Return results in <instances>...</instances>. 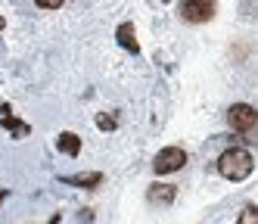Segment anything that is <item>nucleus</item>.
Returning <instances> with one entry per match:
<instances>
[{"instance_id": "f257e3e1", "label": "nucleus", "mask_w": 258, "mask_h": 224, "mask_svg": "<svg viewBox=\"0 0 258 224\" xmlns=\"http://www.w3.org/2000/svg\"><path fill=\"white\" fill-rule=\"evenodd\" d=\"M252 168H255L252 153L243 149V146H233V149H227V153L218 159V172L224 175L227 181H246L252 175Z\"/></svg>"}, {"instance_id": "f03ea898", "label": "nucleus", "mask_w": 258, "mask_h": 224, "mask_svg": "<svg viewBox=\"0 0 258 224\" xmlns=\"http://www.w3.org/2000/svg\"><path fill=\"white\" fill-rule=\"evenodd\" d=\"M183 162H187V153H183L180 146H165L156 153L153 168H156V175H171L177 168H183Z\"/></svg>"}, {"instance_id": "7ed1b4c3", "label": "nucleus", "mask_w": 258, "mask_h": 224, "mask_svg": "<svg viewBox=\"0 0 258 224\" xmlns=\"http://www.w3.org/2000/svg\"><path fill=\"white\" fill-rule=\"evenodd\" d=\"M227 119H230V128L239 131V134H249V131H255V109H252L249 103H236V106H230Z\"/></svg>"}, {"instance_id": "20e7f679", "label": "nucleus", "mask_w": 258, "mask_h": 224, "mask_svg": "<svg viewBox=\"0 0 258 224\" xmlns=\"http://www.w3.org/2000/svg\"><path fill=\"white\" fill-rule=\"evenodd\" d=\"M180 13L187 22H209L215 16V0H183Z\"/></svg>"}, {"instance_id": "39448f33", "label": "nucleus", "mask_w": 258, "mask_h": 224, "mask_svg": "<svg viewBox=\"0 0 258 224\" xmlns=\"http://www.w3.org/2000/svg\"><path fill=\"white\" fill-rule=\"evenodd\" d=\"M0 125H4V128H10L16 140H19V137H25L28 131H31V125H25V122H19V119L13 116V109H10V106H4V109H0Z\"/></svg>"}, {"instance_id": "423d86ee", "label": "nucleus", "mask_w": 258, "mask_h": 224, "mask_svg": "<svg viewBox=\"0 0 258 224\" xmlns=\"http://www.w3.org/2000/svg\"><path fill=\"white\" fill-rule=\"evenodd\" d=\"M56 149L66 153V156H78L81 153V137L72 134V131H62V134L56 137Z\"/></svg>"}, {"instance_id": "0eeeda50", "label": "nucleus", "mask_w": 258, "mask_h": 224, "mask_svg": "<svg viewBox=\"0 0 258 224\" xmlns=\"http://www.w3.org/2000/svg\"><path fill=\"white\" fill-rule=\"evenodd\" d=\"M115 37H118V44H121L124 50H131V53H137V50H140L137 37H134V25H131V22H121V25H118V31H115Z\"/></svg>"}, {"instance_id": "6e6552de", "label": "nucleus", "mask_w": 258, "mask_h": 224, "mask_svg": "<svg viewBox=\"0 0 258 224\" xmlns=\"http://www.w3.org/2000/svg\"><path fill=\"white\" fill-rule=\"evenodd\" d=\"M174 187L171 184H153L150 187V193H146V199H150V202H165V205H168L171 199H174Z\"/></svg>"}, {"instance_id": "1a4fd4ad", "label": "nucleus", "mask_w": 258, "mask_h": 224, "mask_svg": "<svg viewBox=\"0 0 258 224\" xmlns=\"http://www.w3.org/2000/svg\"><path fill=\"white\" fill-rule=\"evenodd\" d=\"M62 181L66 184H78V187H97L103 181V175L100 172H90V175H62Z\"/></svg>"}, {"instance_id": "9d476101", "label": "nucleus", "mask_w": 258, "mask_h": 224, "mask_svg": "<svg viewBox=\"0 0 258 224\" xmlns=\"http://www.w3.org/2000/svg\"><path fill=\"white\" fill-rule=\"evenodd\" d=\"M236 224H258V209H255V205H246Z\"/></svg>"}, {"instance_id": "9b49d317", "label": "nucleus", "mask_w": 258, "mask_h": 224, "mask_svg": "<svg viewBox=\"0 0 258 224\" xmlns=\"http://www.w3.org/2000/svg\"><path fill=\"white\" fill-rule=\"evenodd\" d=\"M38 7H44V10H56V7H62L66 0H34Z\"/></svg>"}, {"instance_id": "f8f14e48", "label": "nucleus", "mask_w": 258, "mask_h": 224, "mask_svg": "<svg viewBox=\"0 0 258 224\" xmlns=\"http://www.w3.org/2000/svg\"><path fill=\"white\" fill-rule=\"evenodd\" d=\"M97 125H100V128H115V119H106V116H100V119H97Z\"/></svg>"}, {"instance_id": "ddd939ff", "label": "nucleus", "mask_w": 258, "mask_h": 224, "mask_svg": "<svg viewBox=\"0 0 258 224\" xmlns=\"http://www.w3.org/2000/svg\"><path fill=\"white\" fill-rule=\"evenodd\" d=\"M44 224H59V212H56V215H53L50 221H44Z\"/></svg>"}, {"instance_id": "4468645a", "label": "nucleus", "mask_w": 258, "mask_h": 224, "mask_svg": "<svg viewBox=\"0 0 258 224\" xmlns=\"http://www.w3.org/2000/svg\"><path fill=\"white\" fill-rule=\"evenodd\" d=\"M10 196V190H7V187H0V199H7Z\"/></svg>"}, {"instance_id": "2eb2a0df", "label": "nucleus", "mask_w": 258, "mask_h": 224, "mask_svg": "<svg viewBox=\"0 0 258 224\" xmlns=\"http://www.w3.org/2000/svg\"><path fill=\"white\" fill-rule=\"evenodd\" d=\"M4 25H7V22H4V19H0V28H4Z\"/></svg>"}]
</instances>
